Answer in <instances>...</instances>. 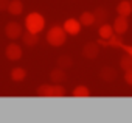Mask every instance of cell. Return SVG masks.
<instances>
[{
  "instance_id": "6da1fadb",
  "label": "cell",
  "mask_w": 132,
  "mask_h": 123,
  "mask_svg": "<svg viewBox=\"0 0 132 123\" xmlns=\"http://www.w3.org/2000/svg\"><path fill=\"white\" fill-rule=\"evenodd\" d=\"M65 39H67V31L64 30V27H53L47 33V42L51 47H61V45H64Z\"/></svg>"
},
{
  "instance_id": "7a4b0ae2",
  "label": "cell",
  "mask_w": 132,
  "mask_h": 123,
  "mask_svg": "<svg viewBox=\"0 0 132 123\" xmlns=\"http://www.w3.org/2000/svg\"><path fill=\"white\" fill-rule=\"evenodd\" d=\"M45 27V19L39 14V13H30L25 19V28L27 31H31V33H40Z\"/></svg>"
},
{
  "instance_id": "3957f363",
  "label": "cell",
  "mask_w": 132,
  "mask_h": 123,
  "mask_svg": "<svg viewBox=\"0 0 132 123\" xmlns=\"http://www.w3.org/2000/svg\"><path fill=\"white\" fill-rule=\"evenodd\" d=\"M37 95L39 97H64L65 95V89L62 86H59V84H56V86L44 84V86L37 87Z\"/></svg>"
},
{
  "instance_id": "277c9868",
  "label": "cell",
  "mask_w": 132,
  "mask_h": 123,
  "mask_svg": "<svg viewBox=\"0 0 132 123\" xmlns=\"http://www.w3.org/2000/svg\"><path fill=\"white\" fill-rule=\"evenodd\" d=\"M5 34H6V37H10V39H19V37L23 34L22 25L17 24V22H10V24H6V27H5Z\"/></svg>"
},
{
  "instance_id": "5b68a950",
  "label": "cell",
  "mask_w": 132,
  "mask_h": 123,
  "mask_svg": "<svg viewBox=\"0 0 132 123\" xmlns=\"http://www.w3.org/2000/svg\"><path fill=\"white\" fill-rule=\"evenodd\" d=\"M100 55V44L96 42H89L82 47V56L87 59H95Z\"/></svg>"
},
{
  "instance_id": "8992f818",
  "label": "cell",
  "mask_w": 132,
  "mask_h": 123,
  "mask_svg": "<svg viewBox=\"0 0 132 123\" xmlns=\"http://www.w3.org/2000/svg\"><path fill=\"white\" fill-rule=\"evenodd\" d=\"M5 55H6V58H8L10 61H19V59L22 58V48H20L17 44L11 42L10 45H6Z\"/></svg>"
},
{
  "instance_id": "52a82bcc",
  "label": "cell",
  "mask_w": 132,
  "mask_h": 123,
  "mask_svg": "<svg viewBox=\"0 0 132 123\" xmlns=\"http://www.w3.org/2000/svg\"><path fill=\"white\" fill-rule=\"evenodd\" d=\"M64 30L67 31V34L75 36L81 31V22L78 19H69V20L64 22Z\"/></svg>"
},
{
  "instance_id": "ba28073f",
  "label": "cell",
  "mask_w": 132,
  "mask_h": 123,
  "mask_svg": "<svg viewBox=\"0 0 132 123\" xmlns=\"http://www.w3.org/2000/svg\"><path fill=\"white\" fill-rule=\"evenodd\" d=\"M112 27H113V31H115V33H118V34H124V33L127 31V28H129L127 17H126V16H120V17H117Z\"/></svg>"
},
{
  "instance_id": "9c48e42d",
  "label": "cell",
  "mask_w": 132,
  "mask_h": 123,
  "mask_svg": "<svg viewBox=\"0 0 132 123\" xmlns=\"http://www.w3.org/2000/svg\"><path fill=\"white\" fill-rule=\"evenodd\" d=\"M117 75H118V72H117V69H113V67H103L101 72H100L101 80H104V81H107V83H112V81L117 78Z\"/></svg>"
},
{
  "instance_id": "30bf717a",
  "label": "cell",
  "mask_w": 132,
  "mask_h": 123,
  "mask_svg": "<svg viewBox=\"0 0 132 123\" xmlns=\"http://www.w3.org/2000/svg\"><path fill=\"white\" fill-rule=\"evenodd\" d=\"M50 80H51L53 83H56V84L65 81V80H67V73H65V69H61V67L53 69L51 73H50Z\"/></svg>"
},
{
  "instance_id": "8fae6325",
  "label": "cell",
  "mask_w": 132,
  "mask_h": 123,
  "mask_svg": "<svg viewBox=\"0 0 132 123\" xmlns=\"http://www.w3.org/2000/svg\"><path fill=\"white\" fill-rule=\"evenodd\" d=\"M22 41H23V44H25L27 47H34V45H37V42H39V36H37V33L27 31V33L22 34Z\"/></svg>"
},
{
  "instance_id": "7c38bea8",
  "label": "cell",
  "mask_w": 132,
  "mask_h": 123,
  "mask_svg": "<svg viewBox=\"0 0 132 123\" xmlns=\"http://www.w3.org/2000/svg\"><path fill=\"white\" fill-rule=\"evenodd\" d=\"M23 11V3L20 0H10V5H8V13L13 16H19Z\"/></svg>"
},
{
  "instance_id": "4fadbf2b",
  "label": "cell",
  "mask_w": 132,
  "mask_h": 123,
  "mask_svg": "<svg viewBox=\"0 0 132 123\" xmlns=\"http://www.w3.org/2000/svg\"><path fill=\"white\" fill-rule=\"evenodd\" d=\"M117 13H118V16H126V17L130 16V13H132V3L127 2V0L120 2L118 6H117Z\"/></svg>"
},
{
  "instance_id": "5bb4252c",
  "label": "cell",
  "mask_w": 132,
  "mask_h": 123,
  "mask_svg": "<svg viewBox=\"0 0 132 123\" xmlns=\"http://www.w3.org/2000/svg\"><path fill=\"white\" fill-rule=\"evenodd\" d=\"M56 64H57V67H61V69H70V67H73V59L69 56V55H62V56H59L57 58V61H56Z\"/></svg>"
},
{
  "instance_id": "9a60e30c",
  "label": "cell",
  "mask_w": 132,
  "mask_h": 123,
  "mask_svg": "<svg viewBox=\"0 0 132 123\" xmlns=\"http://www.w3.org/2000/svg\"><path fill=\"white\" fill-rule=\"evenodd\" d=\"M98 33H100V37H101V39H106V41H109L115 31H113V27H110V25H107V24H103V25H100V30H98Z\"/></svg>"
},
{
  "instance_id": "2e32d148",
  "label": "cell",
  "mask_w": 132,
  "mask_h": 123,
  "mask_svg": "<svg viewBox=\"0 0 132 123\" xmlns=\"http://www.w3.org/2000/svg\"><path fill=\"white\" fill-rule=\"evenodd\" d=\"M79 22H81V25H84V27H90V25H93V24H95V14H93V13L86 11V13H82V14H81Z\"/></svg>"
},
{
  "instance_id": "e0dca14e",
  "label": "cell",
  "mask_w": 132,
  "mask_h": 123,
  "mask_svg": "<svg viewBox=\"0 0 132 123\" xmlns=\"http://www.w3.org/2000/svg\"><path fill=\"white\" fill-rule=\"evenodd\" d=\"M25 76H27V70L22 69V67H16V69H13V72H11V80L16 81V83L23 81Z\"/></svg>"
},
{
  "instance_id": "ac0fdd59",
  "label": "cell",
  "mask_w": 132,
  "mask_h": 123,
  "mask_svg": "<svg viewBox=\"0 0 132 123\" xmlns=\"http://www.w3.org/2000/svg\"><path fill=\"white\" fill-rule=\"evenodd\" d=\"M120 69H123L124 72L132 70V55L126 53V55L120 59Z\"/></svg>"
},
{
  "instance_id": "d6986e66",
  "label": "cell",
  "mask_w": 132,
  "mask_h": 123,
  "mask_svg": "<svg viewBox=\"0 0 132 123\" xmlns=\"http://www.w3.org/2000/svg\"><path fill=\"white\" fill-rule=\"evenodd\" d=\"M73 97H76V98H87V97H90V90L86 86H78L73 90Z\"/></svg>"
},
{
  "instance_id": "ffe728a7",
  "label": "cell",
  "mask_w": 132,
  "mask_h": 123,
  "mask_svg": "<svg viewBox=\"0 0 132 123\" xmlns=\"http://www.w3.org/2000/svg\"><path fill=\"white\" fill-rule=\"evenodd\" d=\"M123 34H118V33H113L112 34V37L107 41L109 42V47H121V44H123V37H121Z\"/></svg>"
},
{
  "instance_id": "44dd1931",
  "label": "cell",
  "mask_w": 132,
  "mask_h": 123,
  "mask_svg": "<svg viewBox=\"0 0 132 123\" xmlns=\"http://www.w3.org/2000/svg\"><path fill=\"white\" fill-rule=\"evenodd\" d=\"M93 14H95V24L104 22V19H107V16H109V13H107V11H104L103 8H98Z\"/></svg>"
},
{
  "instance_id": "7402d4cb",
  "label": "cell",
  "mask_w": 132,
  "mask_h": 123,
  "mask_svg": "<svg viewBox=\"0 0 132 123\" xmlns=\"http://www.w3.org/2000/svg\"><path fill=\"white\" fill-rule=\"evenodd\" d=\"M124 81H126L129 86H132V70L124 72Z\"/></svg>"
},
{
  "instance_id": "603a6c76",
  "label": "cell",
  "mask_w": 132,
  "mask_h": 123,
  "mask_svg": "<svg viewBox=\"0 0 132 123\" xmlns=\"http://www.w3.org/2000/svg\"><path fill=\"white\" fill-rule=\"evenodd\" d=\"M10 0H0V11H8Z\"/></svg>"
},
{
  "instance_id": "cb8c5ba5",
  "label": "cell",
  "mask_w": 132,
  "mask_h": 123,
  "mask_svg": "<svg viewBox=\"0 0 132 123\" xmlns=\"http://www.w3.org/2000/svg\"><path fill=\"white\" fill-rule=\"evenodd\" d=\"M120 48H123L126 53H129V55H132V47L130 45H126V44H121V47Z\"/></svg>"
}]
</instances>
